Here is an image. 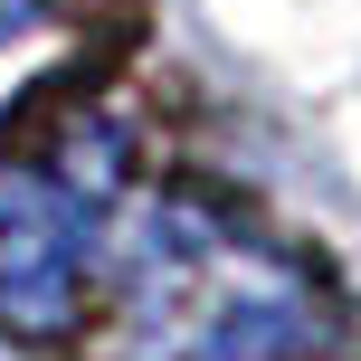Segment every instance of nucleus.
Masks as SVG:
<instances>
[{
  "label": "nucleus",
  "mask_w": 361,
  "mask_h": 361,
  "mask_svg": "<svg viewBox=\"0 0 361 361\" xmlns=\"http://www.w3.org/2000/svg\"><path fill=\"white\" fill-rule=\"evenodd\" d=\"M95 190L57 162H0V324L48 343L95 295Z\"/></svg>",
  "instance_id": "nucleus-1"
},
{
  "label": "nucleus",
  "mask_w": 361,
  "mask_h": 361,
  "mask_svg": "<svg viewBox=\"0 0 361 361\" xmlns=\"http://www.w3.org/2000/svg\"><path fill=\"white\" fill-rule=\"evenodd\" d=\"M10 38H19V0H0V48H10Z\"/></svg>",
  "instance_id": "nucleus-2"
}]
</instances>
